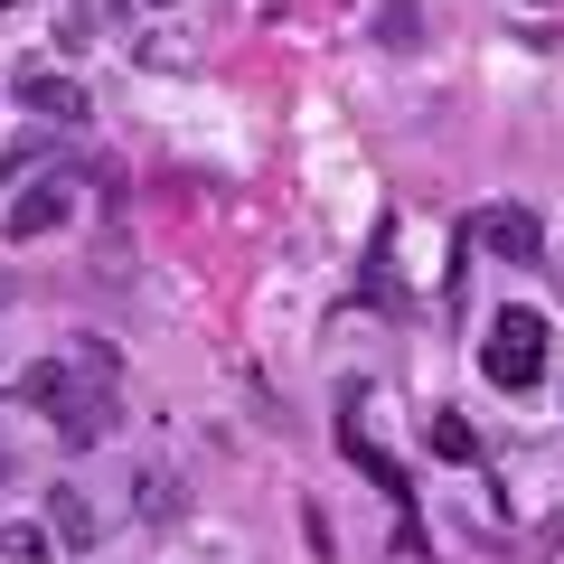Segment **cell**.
I'll use <instances>...</instances> for the list:
<instances>
[{"mask_svg":"<svg viewBox=\"0 0 564 564\" xmlns=\"http://www.w3.org/2000/svg\"><path fill=\"white\" fill-rule=\"evenodd\" d=\"M433 452H443V462H480V443H470V423H462V414L433 423Z\"/></svg>","mask_w":564,"mask_h":564,"instance_id":"obj_8","label":"cell"},{"mask_svg":"<svg viewBox=\"0 0 564 564\" xmlns=\"http://www.w3.org/2000/svg\"><path fill=\"white\" fill-rule=\"evenodd\" d=\"M0 480H10V443H0Z\"/></svg>","mask_w":564,"mask_h":564,"instance_id":"obj_9","label":"cell"},{"mask_svg":"<svg viewBox=\"0 0 564 564\" xmlns=\"http://www.w3.org/2000/svg\"><path fill=\"white\" fill-rule=\"evenodd\" d=\"M47 545H57L47 527H0V564H39Z\"/></svg>","mask_w":564,"mask_h":564,"instance_id":"obj_7","label":"cell"},{"mask_svg":"<svg viewBox=\"0 0 564 564\" xmlns=\"http://www.w3.org/2000/svg\"><path fill=\"white\" fill-rule=\"evenodd\" d=\"M20 104H29L39 122H85V113H95L85 85H76V76H47V66H39V76H20Z\"/></svg>","mask_w":564,"mask_h":564,"instance_id":"obj_5","label":"cell"},{"mask_svg":"<svg viewBox=\"0 0 564 564\" xmlns=\"http://www.w3.org/2000/svg\"><path fill=\"white\" fill-rule=\"evenodd\" d=\"M66 207H76V188H66V180H29L20 198L0 207V236H10V245H39V236H57V226H66Z\"/></svg>","mask_w":564,"mask_h":564,"instance_id":"obj_3","label":"cell"},{"mask_svg":"<svg viewBox=\"0 0 564 564\" xmlns=\"http://www.w3.org/2000/svg\"><path fill=\"white\" fill-rule=\"evenodd\" d=\"M470 236H480L499 263H545V226L527 217V207H489V217L470 226Z\"/></svg>","mask_w":564,"mask_h":564,"instance_id":"obj_4","label":"cell"},{"mask_svg":"<svg viewBox=\"0 0 564 564\" xmlns=\"http://www.w3.org/2000/svg\"><path fill=\"white\" fill-rule=\"evenodd\" d=\"M20 404H39L47 423H57L66 443H104V433H113V358H85V367H66V358H47V367H29L20 377Z\"/></svg>","mask_w":564,"mask_h":564,"instance_id":"obj_1","label":"cell"},{"mask_svg":"<svg viewBox=\"0 0 564 564\" xmlns=\"http://www.w3.org/2000/svg\"><path fill=\"white\" fill-rule=\"evenodd\" d=\"M0 10H20V0H0Z\"/></svg>","mask_w":564,"mask_h":564,"instance_id":"obj_10","label":"cell"},{"mask_svg":"<svg viewBox=\"0 0 564 564\" xmlns=\"http://www.w3.org/2000/svg\"><path fill=\"white\" fill-rule=\"evenodd\" d=\"M480 377L508 386V395H527V386L545 377V321H536V311H499V321H489V339H480Z\"/></svg>","mask_w":564,"mask_h":564,"instance_id":"obj_2","label":"cell"},{"mask_svg":"<svg viewBox=\"0 0 564 564\" xmlns=\"http://www.w3.org/2000/svg\"><path fill=\"white\" fill-rule=\"evenodd\" d=\"M47 536L57 545H95V508H85L76 489H47Z\"/></svg>","mask_w":564,"mask_h":564,"instance_id":"obj_6","label":"cell"}]
</instances>
